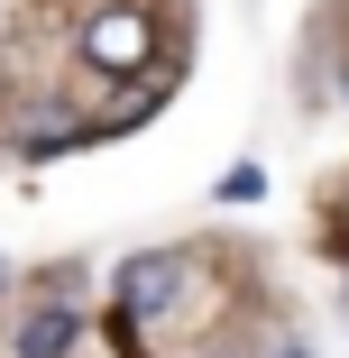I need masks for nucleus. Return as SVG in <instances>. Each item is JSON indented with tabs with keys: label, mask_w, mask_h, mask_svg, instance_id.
<instances>
[{
	"label": "nucleus",
	"mask_w": 349,
	"mask_h": 358,
	"mask_svg": "<svg viewBox=\"0 0 349 358\" xmlns=\"http://www.w3.org/2000/svg\"><path fill=\"white\" fill-rule=\"evenodd\" d=\"M83 55L101 64V74H138V64L157 55V28H148V10H129V0L92 10V19H83Z\"/></svg>",
	"instance_id": "1"
},
{
	"label": "nucleus",
	"mask_w": 349,
	"mask_h": 358,
	"mask_svg": "<svg viewBox=\"0 0 349 358\" xmlns=\"http://www.w3.org/2000/svg\"><path fill=\"white\" fill-rule=\"evenodd\" d=\"M175 294H184V266H175V257H129V266H120V303H129L138 322H157Z\"/></svg>",
	"instance_id": "2"
},
{
	"label": "nucleus",
	"mask_w": 349,
	"mask_h": 358,
	"mask_svg": "<svg viewBox=\"0 0 349 358\" xmlns=\"http://www.w3.org/2000/svg\"><path fill=\"white\" fill-rule=\"evenodd\" d=\"M74 331H83L74 303H28L19 331H10V349H19V358H64V349H74Z\"/></svg>",
	"instance_id": "3"
},
{
	"label": "nucleus",
	"mask_w": 349,
	"mask_h": 358,
	"mask_svg": "<svg viewBox=\"0 0 349 358\" xmlns=\"http://www.w3.org/2000/svg\"><path fill=\"white\" fill-rule=\"evenodd\" d=\"M266 358H313V349H304V340H276V349H266Z\"/></svg>",
	"instance_id": "4"
}]
</instances>
